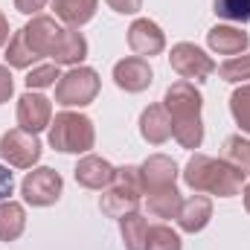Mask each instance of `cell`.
Returning <instances> with one entry per match:
<instances>
[{
    "label": "cell",
    "instance_id": "4dcf8cb0",
    "mask_svg": "<svg viewBox=\"0 0 250 250\" xmlns=\"http://www.w3.org/2000/svg\"><path fill=\"white\" fill-rule=\"evenodd\" d=\"M117 15H137L143 9V0H105Z\"/></svg>",
    "mask_w": 250,
    "mask_h": 250
},
{
    "label": "cell",
    "instance_id": "5b68a950",
    "mask_svg": "<svg viewBox=\"0 0 250 250\" xmlns=\"http://www.w3.org/2000/svg\"><path fill=\"white\" fill-rule=\"evenodd\" d=\"M99 73L93 67H73L62 73L59 84H56V102L62 108H84L99 96Z\"/></svg>",
    "mask_w": 250,
    "mask_h": 250
},
{
    "label": "cell",
    "instance_id": "d6a6232c",
    "mask_svg": "<svg viewBox=\"0 0 250 250\" xmlns=\"http://www.w3.org/2000/svg\"><path fill=\"white\" fill-rule=\"evenodd\" d=\"M12 189H15V181H12V172L0 166V201H9Z\"/></svg>",
    "mask_w": 250,
    "mask_h": 250
},
{
    "label": "cell",
    "instance_id": "4316f807",
    "mask_svg": "<svg viewBox=\"0 0 250 250\" xmlns=\"http://www.w3.org/2000/svg\"><path fill=\"white\" fill-rule=\"evenodd\" d=\"M218 76L230 84H248L250 82V53L245 56H233L218 67Z\"/></svg>",
    "mask_w": 250,
    "mask_h": 250
},
{
    "label": "cell",
    "instance_id": "ba28073f",
    "mask_svg": "<svg viewBox=\"0 0 250 250\" xmlns=\"http://www.w3.org/2000/svg\"><path fill=\"white\" fill-rule=\"evenodd\" d=\"M169 64H172V70H175L181 79H187V82H207V79L218 70L215 62H212L201 47H195V44H189V41H181V44L172 47Z\"/></svg>",
    "mask_w": 250,
    "mask_h": 250
},
{
    "label": "cell",
    "instance_id": "603a6c76",
    "mask_svg": "<svg viewBox=\"0 0 250 250\" xmlns=\"http://www.w3.org/2000/svg\"><path fill=\"white\" fill-rule=\"evenodd\" d=\"M221 160L230 163V166H236L239 172L250 175V140L242 137V134L227 137L224 146H221Z\"/></svg>",
    "mask_w": 250,
    "mask_h": 250
},
{
    "label": "cell",
    "instance_id": "d6986e66",
    "mask_svg": "<svg viewBox=\"0 0 250 250\" xmlns=\"http://www.w3.org/2000/svg\"><path fill=\"white\" fill-rule=\"evenodd\" d=\"M96 6H99V0H53L56 18L64 21L67 26H73V29L84 26L96 15Z\"/></svg>",
    "mask_w": 250,
    "mask_h": 250
},
{
    "label": "cell",
    "instance_id": "7c38bea8",
    "mask_svg": "<svg viewBox=\"0 0 250 250\" xmlns=\"http://www.w3.org/2000/svg\"><path fill=\"white\" fill-rule=\"evenodd\" d=\"M128 47L134 50V56L140 59H151V56H160L166 50V35L163 29L148 21V18H137L131 26H128Z\"/></svg>",
    "mask_w": 250,
    "mask_h": 250
},
{
    "label": "cell",
    "instance_id": "277c9868",
    "mask_svg": "<svg viewBox=\"0 0 250 250\" xmlns=\"http://www.w3.org/2000/svg\"><path fill=\"white\" fill-rule=\"evenodd\" d=\"M143 178H140V166H120L111 187L102 189L99 198V209L108 218H123L128 212H137L140 201H143Z\"/></svg>",
    "mask_w": 250,
    "mask_h": 250
},
{
    "label": "cell",
    "instance_id": "44dd1931",
    "mask_svg": "<svg viewBox=\"0 0 250 250\" xmlns=\"http://www.w3.org/2000/svg\"><path fill=\"white\" fill-rule=\"evenodd\" d=\"M181 192L178 187H166L157 189V192H146V207L154 218H178V209H181Z\"/></svg>",
    "mask_w": 250,
    "mask_h": 250
},
{
    "label": "cell",
    "instance_id": "836d02e7",
    "mask_svg": "<svg viewBox=\"0 0 250 250\" xmlns=\"http://www.w3.org/2000/svg\"><path fill=\"white\" fill-rule=\"evenodd\" d=\"M9 41V21H6V15L0 12V47Z\"/></svg>",
    "mask_w": 250,
    "mask_h": 250
},
{
    "label": "cell",
    "instance_id": "d4e9b609",
    "mask_svg": "<svg viewBox=\"0 0 250 250\" xmlns=\"http://www.w3.org/2000/svg\"><path fill=\"white\" fill-rule=\"evenodd\" d=\"M146 250H184V242H181L178 230H172L169 224H154V227H148Z\"/></svg>",
    "mask_w": 250,
    "mask_h": 250
},
{
    "label": "cell",
    "instance_id": "3957f363",
    "mask_svg": "<svg viewBox=\"0 0 250 250\" xmlns=\"http://www.w3.org/2000/svg\"><path fill=\"white\" fill-rule=\"evenodd\" d=\"M50 146L62 154H90L96 146L93 120L76 111H62L50 123Z\"/></svg>",
    "mask_w": 250,
    "mask_h": 250
},
{
    "label": "cell",
    "instance_id": "cb8c5ba5",
    "mask_svg": "<svg viewBox=\"0 0 250 250\" xmlns=\"http://www.w3.org/2000/svg\"><path fill=\"white\" fill-rule=\"evenodd\" d=\"M6 67H15V70H26V67H32V64L38 62V56L32 53V47L26 44V35H23V29H18L12 38H9V47H6Z\"/></svg>",
    "mask_w": 250,
    "mask_h": 250
},
{
    "label": "cell",
    "instance_id": "1f68e13d",
    "mask_svg": "<svg viewBox=\"0 0 250 250\" xmlns=\"http://www.w3.org/2000/svg\"><path fill=\"white\" fill-rule=\"evenodd\" d=\"M47 3H50V0H15V9H18L21 15H32V18H35Z\"/></svg>",
    "mask_w": 250,
    "mask_h": 250
},
{
    "label": "cell",
    "instance_id": "52a82bcc",
    "mask_svg": "<svg viewBox=\"0 0 250 250\" xmlns=\"http://www.w3.org/2000/svg\"><path fill=\"white\" fill-rule=\"evenodd\" d=\"M41 140L23 128H12L0 137V157L15 169H32L41 160Z\"/></svg>",
    "mask_w": 250,
    "mask_h": 250
},
{
    "label": "cell",
    "instance_id": "7a4b0ae2",
    "mask_svg": "<svg viewBox=\"0 0 250 250\" xmlns=\"http://www.w3.org/2000/svg\"><path fill=\"white\" fill-rule=\"evenodd\" d=\"M184 181L192 192H201V195L207 192V195H218V198H236L245 189L248 175L224 160L209 157V154H192L184 169Z\"/></svg>",
    "mask_w": 250,
    "mask_h": 250
},
{
    "label": "cell",
    "instance_id": "8992f818",
    "mask_svg": "<svg viewBox=\"0 0 250 250\" xmlns=\"http://www.w3.org/2000/svg\"><path fill=\"white\" fill-rule=\"evenodd\" d=\"M62 189H64L62 175L50 166H35L21 181V195L29 207H53L62 198Z\"/></svg>",
    "mask_w": 250,
    "mask_h": 250
},
{
    "label": "cell",
    "instance_id": "f546056e",
    "mask_svg": "<svg viewBox=\"0 0 250 250\" xmlns=\"http://www.w3.org/2000/svg\"><path fill=\"white\" fill-rule=\"evenodd\" d=\"M15 93V79H12V70L6 64H0V105L9 102Z\"/></svg>",
    "mask_w": 250,
    "mask_h": 250
},
{
    "label": "cell",
    "instance_id": "8fae6325",
    "mask_svg": "<svg viewBox=\"0 0 250 250\" xmlns=\"http://www.w3.org/2000/svg\"><path fill=\"white\" fill-rule=\"evenodd\" d=\"M114 82L117 87L125 90V93H143L151 87L154 82V70L148 59H140V56H128L123 62L114 64Z\"/></svg>",
    "mask_w": 250,
    "mask_h": 250
},
{
    "label": "cell",
    "instance_id": "5bb4252c",
    "mask_svg": "<svg viewBox=\"0 0 250 250\" xmlns=\"http://www.w3.org/2000/svg\"><path fill=\"white\" fill-rule=\"evenodd\" d=\"M140 178H143V192H157V189L175 187V181H178V166H175V160L166 157V154H151V157L143 160Z\"/></svg>",
    "mask_w": 250,
    "mask_h": 250
},
{
    "label": "cell",
    "instance_id": "484cf974",
    "mask_svg": "<svg viewBox=\"0 0 250 250\" xmlns=\"http://www.w3.org/2000/svg\"><path fill=\"white\" fill-rule=\"evenodd\" d=\"M230 114H233L236 125L245 134H250V82L233 90V96H230Z\"/></svg>",
    "mask_w": 250,
    "mask_h": 250
},
{
    "label": "cell",
    "instance_id": "e0dca14e",
    "mask_svg": "<svg viewBox=\"0 0 250 250\" xmlns=\"http://www.w3.org/2000/svg\"><path fill=\"white\" fill-rule=\"evenodd\" d=\"M140 134L151 146H163L172 137V117L163 105H148L140 114Z\"/></svg>",
    "mask_w": 250,
    "mask_h": 250
},
{
    "label": "cell",
    "instance_id": "30bf717a",
    "mask_svg": "<svg viewBox=\"0 0 250 250\" xmlns=\"http://www.w3.org/2000/svg\"><path fill=\"white\" fill-rule=\"evenodd\" d=\"M50 123H53V102L35 90H26L18 99V128L38 134V131L50 128Z\"/></svg>",
    "mask_w": 250,
    "mask_h": 250
},
{
    "label": "cell",
    "instance_id": "9a60e30c",
    "mask_svg": "<svg viewBox=\"0 0 250 250\" xmlns=\"http://www.w3.org/2000/svg\"><path fill=\"white\" fill-rule=\"evenodd\" d=\"M207 44H209V50L212 53H218V56H242V53H248L250 47V35L245 29H239V26H230V23H218V26H212L209 32H207Z\"/></svg>",
    "mask_w": 250,
    "mask_h": 250
},
{
    "label": "cell",
    "instance_id": "e575fe53",
    "mask_svg": "<svg viewBox=\"0 0 250 250\" xmlns=\"http://www.w3.org/2000/svg\"><path fill=\"white\" fill-rule=\"evenodd\" d=\"M245 209L250 212V184H245Z\"/></svg>",
    "mask_w": 250,
    "mask_h": 250
},
{
    "label": "cell",
    "instance_id": "ac0fdd59",
    "mask_svg": "<svg viewBox=\"0 0 250 250\" xmlns=\"http://www.w3.org/2000/svg\"><path fill=\"white\" fill-rule=\"evenodd\" d=\"M84 59H87V41H84V35H82L79 29L67 26L62 32V41H59L56 53H53V62L59 64V67H62V64L79 67Z\"/></svg>",
    "mask_w": 250,
    "mask_h": 250
},
{
    "label": "cell",
    "instance_id": "9c48e42d",
    "mask_svg": "<svg viewBox=\"0 0 250 250\" xmlns=\"http://www.w3.org/2000/svg\"><path fill=\"white\" fill-rule=\"evenodd\" d=\"M62 26L56 23V18H50V15H35L26 26H23V35H26V44L32 47V53L38 56V59H53V53H56V47H59V41H62Z\"/></svg>",
    "mask_w": 250,
    "mask_h": 250
},
{
    "label": "cell",
    "instance_id": "7402d4cb",
    "mask_svg": "<svg viewBox=\"0 0 250 250\" xmlns=\"http://www.w3.org/2000/svg\"><path fill=\"white\" fill-rule=\"evenodd\" d=\"M120 236H123L125 250H146V236H148V221L140 212H128L120 218Z\"/></svg>",
    "mask_w": 250,
    "mask_h": 250
},
{
    "label": "cell",
    "instance_id": "6da1fadb",
    "mask_svg": "<svg viewBox=\"0 0 250 250\" xmlns=\"http://www.w3.org/2000/svg\"><path fill=\"white\" fill-rule=\"evenodd\" d=\"M201 105H204L201 90L187 79H181V82L166 87L163 108L172 117V137L178 140L181 148H201V143H204Z\"/></svg>",
    "mask_w": 250,
    "mask_h": 250
},
{
    "label": "cell",
    "instance_id": "4fadbf2b",
    "mask_svg": "<svg viewBox=\"0 0 250 250\" xmlns=\"http://www.w3.org/2000/svg\"><path fill=\"white\" fill-rule=\"evenodd\" d=\"M114 175H117V169H114L105 157H99V154H84V157L76 163V169H73V178H76L79 187L99 189V192L111 187Z\"/></svg>",
    "mask_w": 250,
    "mask_h": 250
},
{
    "label": "cell",
    "instance_id": "ffe728a7",
    "mask_svg": "<svg viewBox=\"0 0 250 250\" xmlns=\"http://www.w3.org/2000/svg\"><path fill=\"white\" fill-rule=\"evenodd\" d=\"M26 230V209L18 201H0V242H15Z\"/></svg>",
    "mask_w": 250,
    "mask_h": 250
},
{
    "label": "cell",
    "instance_id": "83f0119b",
    "mask_svg": "<svg viewBox=\"0 0 250 250\" xmlns=\"http://www.w3.org/2000/svg\"><path fill=\"white\" fill-rule=\"evenodd\" d=\"M59 79H62V67L56 62H50V64H41V67H32L23 82H26L29 90H44V87L59 84Z\"/></svg>",
    "mask_w": 250,
    "mask_h": 250
},
{
    "label": "cell",
    "instance_id": "2e32d148",
    "mask_svg": "<svg viewBox=\"0 0 250 250\" xmlns=\"http://www.w3.org/2000/svg\"><path fill=\"white\" fill-rule=\"evenodd\" d=\"M212 218V201L201 192L189 195L187 201H181V209H178V227L184 233H201Z\"/></svg>",
    "mask_w": 250,
    "mask_h": 250
},
{
    "label": "cell",
    "instance_id": "f1b7e54d",
    "mask_svg": "<svg viewBox=\"0 0 250 250\" xmlns=\"http://www.w3.org/2000/svg\"><path fill=\"white\" fill-rule=\"evenodd\" d=\"M212 12L233 23H250V0H212Z\"/></svg>",
    "mask_w": 250,
    "mask_h": 250
}]
</instances>
